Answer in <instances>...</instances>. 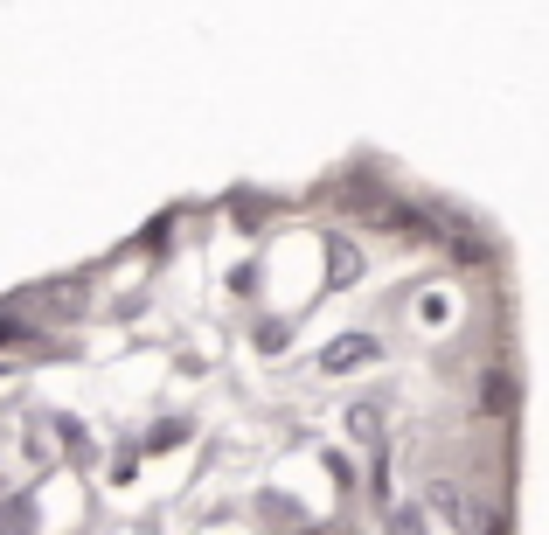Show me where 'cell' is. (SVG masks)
<instances>
[{"mask_svg": "<svg viewBox=\"0 0 549 535\" xmlns=\"http://www.w3.org/2000/svg\"><path fill=\"white\" fill-rule=\"evenodd\" d=\"M522 410L508 230L348 146L0 292V535H515Z\"/></svg>", "mask_w": 549, "mask_h": 535, "instance_id": "obj_1", "label": "cell"}]
</instances>
